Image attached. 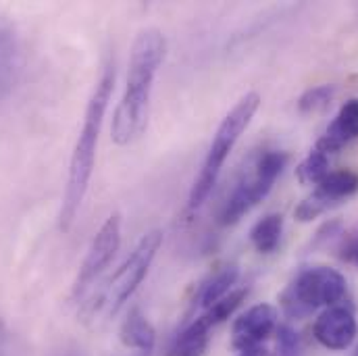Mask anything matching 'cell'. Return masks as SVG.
<instances>
[{
	"label": "cell",
	"mask_w": 358,
	"mask_h": 356,
	"mask_svg": "<svg viewBox=\"0 0 358 356\" xmlns=\"http://www.w3.org/2000/svg\"><path fill=\"white\" fill-rule=\"evenodd\" d=\"M119 246H121V217L115 213L104 221V225L98 229V234L94 236L90 244L88 255L80 267L76 285H73V298H82L86 294L90 285L110 265Z\"/></svg>",
	"instance_id": "cell-7"
},
{
	"label": "cell",
	"mask_w": 358,
	"mask_h": 356,
	"mask_svg": "<svg viewBox=\"0 0 358 356\" xmlns=\"http://www.w3.org/2000/svg\"><path fill=\"white\" fill-rule=\"evenodd\" d=\"M277 327V311L271 304H257L236 319L231 329V342L236 350H248L261 346Z\"/></svg>",
	"instance_id": "cell-9"
},
{
	"label": "cell",
	"mask_w": 358,
	"mask_h": 356,
	"mask_svg": "<svg viewBox=\"0 0 358 356\" xmlns=\"http://www.w3.org/2000/svg\"><path fill=\"white\" fill-rule=\"evenodd\" d=\"M342 229V223L340 221H331V223H325L321 229H319V234H317V238H315V246L317 244H321V242H325V240H331L338 232Z\"/></svg>",
	"instance_id": "cell-20"
},
{
	"label": "cell",
	"mask_w": 358,
	"mask_h": 356,
	"mask_svg": "<svg viewBox=\"0 0 358 356\" xmlns=\"http://www.w3.org/2000/svg\"><path fill=\"white\" fill-rule=\"evenodd\" d=\"M287 165V155L279 150H267L263 152L255 167L244 173L242 179L236 183L227 200L223 202L219 211V225H236L248 211H252L263 198L273 190L277 178Z\"/></svg>",
	"instance_id": "cell-6"
},
{
	"label": "cell",
	"mask_w": 358,
	"mask_h": 356,
	"mask_svg": "<svg viewBox=\"0 0 358 356\" xmlns=\"http://www.w3.org/2000/svg\"><path fill=\"white\" fill-rule=\"evenodd\" d=\"M138 356H148V355H138Z\"/></svg>",
	"instance_id": "cell-24"
},
{
	"label": "cell",
	"mask_w": 358,
	"mask_h": 356,
	"mask_svg": "<svg viewBox=\"0 0 358 356\" xmlns=\"http://www.w3.org/2000/svg\"><path fill=\"white\" fill-rule=\"evenodd\" d=\"M358 138V98H350L348 102L342 104L338 117L334 119V123L327 127L325 136L319 138L317 142V150H321L323 155H336L340 152L348 142Z\"/></svg>",
	"instance_id": "cell-11"
},
{
	"label": "cell",
	"mask_w": 358,
	"mask_h": 356,
	"mask_svg": "<svg viewBox=\"0 0 358 356\" xmlns=\"http://www.w3.org/2000/svg\"><path fill=\"white\" fill-rule=\"evenodd\" d=\"M238 277H240L238 265H227V267H223L221 271H217L210 279H206L202 283L200 294H198V302L204 308L213 306L215 302H219L221 298H225L231 292V287L236 285Z\"/></svg>",
	"instance_id": "cell-14"
},
{
	"label": "cell",
	"mask_w": 358,
	"mask_h": 356,
	"mask_svg": "<svg viewBox=\"0 0 358 356\" xmlns=\"http://www.w3.org/2000/svg\"><path fill=\"white\" fill-rule=\"evenodd\" d=\"M208 325L202 317L192 321L173 344V356H204L208 346Z\"/></svg>",
	"instance_id": "cell-15"
},
{
	"label": "cell",
	"mask_w": 358,
	"mask_h": 356,
	"mask_svg": "<svg viewBox=\"0 0 358 356\" xmlns=\"http://www.w3.org/2000/svg\"><path fill=\"white\" fill-rule=\"evenodd\" d=\"M281 232H283V217L279 213H268L250 232V240L255 248L261 255H271L281 242Z\"/></svg>",
	"instance_id": "cell-16"
},
{
	"label": "cell",
	"mask_w": 358,
	"mask_h": 356,
	"mask_svg": "<svg viewBox=\"0 0 358 356\" xmlns=\"http://www.w3.org/2000/svg\"><path fill=\"white\" fill-rule=\"evenodd\" d=\"M346 296V279L331 267L300 271L281 294V306L289 319H304L319 306H336Z\"/></svg>",
	"instance_id": "cell-5"
},
{
	"label": "cell",
	"mask_w": 358,
	"mask_h": 356,
	"mask_svg": "<svg viewBox=\"0 0 358 356\" xmlns=\"http://www.w3.org/2000/svg\"><path fill=\"white\" fill-rule=\"evenodd\" d=\"M119 338H121V344L123 346L134 348V350H140L142 355L148 356L155 350V344H157V332H155V327L150 325V321L138 308H134L127 315V319L123 321L121 332H119Z\"/></svg>",
	"instance_id": "cell-13"
},
{
	"label": "cell",
	"mask_w": 358,
	"mask_h": 356,
	"mask_svg": "<svg viewBox=\"0 0 358 356\" xmlns=\"http://www.w3.org/2000/svg\"><path fill=\"white\" fill-rule=\"evenodd\" d=\"M277 356H298V353H287V350H279Z\"/></svg>",
	"instance_id": "cell-22"
},
{
	"label": "cell",
	"mask_w": 358,
	"mask_h": 356,
	"mask_svg": "<svg viewBox=\"0 0 358 356\" xmlns=\"http://www.w3.org/2000/svg\"><path fill=\"white\" fill-rule=\"evenodd\" d=\"M358 192V173L352 169H340L329 171L323 181L317 185V190L306 196L294 211L296 219L302 223H308L329 211L331 206L340 204V200L350 198Z\"/></svg>",
	"instance_id": "cell-8"
},
{
	"label": "cell",
	"mask_w": 358,
	"mask_h": 356,
	"mask_svg": "<svg viewBox=\"0 0 358 356\" xmlns=\"http://www.w3.org/2000/svg\"><path fill=\"white\" fill-rule=\"evenodd\" d=\"M355 356H358V350H357V355H355Z\"/></svg>",
	"instance_id": "cell-25"
},
{
	"label": "cell",
	"mask_w": 358,
	"mask_h": 356,
	"mask_svg": "<svg viewBox=\"0 0 358 356\" xmlns=\"http://www.w3.org/2000/svg\"><path fill=\"white\" fill-rule=\"evenodd\" d=\"M246 296H248V290H231L225 298H221L219 302H215L213 306H208L204 311V315H200V317L206 321L208 327H215V325L227 321L236 313V308L244 302Z\"/></svg>",
	"instance_id": "cell-17"
},
{
	"label": "cell",
	"mask_w": 358,
	"mask_h": 356,
	"mask_svg": "<svg viewBox=\"0 0 358 356\" xmlns=\"http://www.w3.org/2000/svg\"><path fill=\"white\" fill-rule=\"evenodd\" d=\"M161 246H163L161 229H152V232L144 234L140 238V242L136 244V248L129 252V257L123 261V265L115 271V275L110 277L106 287L100 290L96 294V298H90V302H86V306L82 308L84 321L94 319L104 306L110 317L117 315V311L134 296L138 285L148 275V269L152 267Z\"/></svg>",
	"instance_id": "cell-4"
},
{
	"label": "cell",
	"mask_w": 358,
	"mask_h": 356,
	"mask_svg": "<svg viewBox=\"0 0 358 356\" xmlns=\"http://www.w3.org/2000/svg\"><path fill=\"white\" fill-rule=\"evenodd\" d=\"M315 338L329 350H346L357 338V319L346 306H329L315 321Z\"/></svg>",
	"instance_id": "cell-10"
},
{
	"label": "cell",
	"mask_w": 358,
	"mask_h": 356,
	"mask_svg": "<svg viewBox=\"0 0 358 356\" xmlns=\"http://www.w3.org/2000/svg\"><path fill=\"white\" fill-rule=\"evenodd\" d=\"M259 106H261V96L257 92H250L221 121L217 134L213 136V142H210V148H208L206 159L202 163V169H200L198 178H196L192 190H189V198H187V208L189 211L198 208L208 198V194L213 192L229 152L238 144L244 129L250 125V121L257 115Z\"/></svg>",
	"instance_id": "cell-3"
},
{
	"label": "cell",
	"mask_w": 358,
	"mask_h": 356,
	"mask_svg": "<svg viewBox=\"0 0 358 356\" xmlns=\"http://www.w3.org/2000/svg\"><path fill=\"white\" fill-rule=\"evenodd\" d=\"M240 356H271L268 355L267 348H263V346H257V348H248V350H242V355Z\"/></svg>",
	"instance_id": "cell-21"
},
{
	"label": "cell",
	"mask_w": 358,
	"mask_h": 356,
	"mask_svg": "<svg viewBox=\"0 0 358 356\" xmlns=\"http://www.w3.org/2000/svg\"><path fill=\"white\" fill-rule=\"evenodd\" d=\"M165 36L155 27L140 31L131 46L127 84L117 104L110 127L113 142L119 146L131 144L146 129L152 84L165 59Z\"/></svg>",
	"instance_id": "cell-1"
},
{
	"label": "cell",
	"mask_w": 358,
	"mask_h": 356,
	"mask_svg": "<svg viewBox=\"0 0 358 356\" xmlns=\"http://www.w3.org/2000/svg\"><path fill=\"white\" fill-rule=\"evenodd\" d=\"M23 71V52L15 29L0 21V102L15 90Z\"/></svg>",
	"instance_id": "cell-12"
},
{
	"label": "cell",
	"mask_w": 358,
	"mask_h": 356,
	"mask_svg": "<svg viewBox=\"0 0 358 356\" xmlns=\"http://www.w3.org/2000/svg\"><path fill=\"white\" fill-rule=\"evenodd\" d=\"M336 96V86H315V88L306 90L300 100H298V108L300 113H315L321 111L323 106H327L331 102V98Z\"/></svg>",
	"instance_id": "cell-19"
},
{
	"label": "cell",
	"mask_w": 358,
	"mask_h": 356,
	"mask_svg": "<svg viewBox=\"0 0 358 356\" xmlns=\"http://www.w3.org/2000/svg\"><path fill=\"white\" fill-rule=\"evenodd\" d=\"M352 257H355V259L358 261V244H355V246H352Z\"/></svg>",
	"instance_id": "cell-23"
},
{
	"label": "cell",
	"mask_w": 358,
	"mask_h": 356,
	"mask_svg": "<svg viewBox=\"0 0 358 356\" xmlns=\"http://www.w3.org/2000/svg\"><path fill=\"white\" fill-rule=\"evenodd\" d=\"M113 86H115V67L106 65L102 71V78L98 80L96 88L90 96L84 125H82L80 138L76 142L73 155H71L67 187H65L63 206H61V215H59L61 232L71 229V225L78 217V211L86 198L90 178L94 171V161H96L98 136L102 129V121H104V113H106V106H108V100L113 94Z\"/></svg>",
	"instance_id": "cell-2"
},
{
	"label": "cell",
	"mask_w": 358,
	"mask_h": 356,
	"mask_svg": "<svg viewBox=\"0 0 358 356\" xmlns=\"http://www.w3.org/2000/svg\"><path fill=\"white\" fill-rule=\"evenodd\" d=\"M327 173H329V157L317 148L296 167V178L302 185H310V183L319 185Z\"/></svg>",
	"instance_id": "cell-18"
}]
</instances>
